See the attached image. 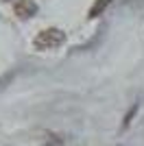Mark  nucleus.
Instances as JSON below:
<instances>
[{"label":"nucleus","mask_w":144,"mask_h":146,"mask_svg":"<svg viewBox=\"0 0 144 146\" xmlns=\"http://www.w3.org/2000/svg\"><path fill=\"white\" fill-rule=\"evenodd\" d=\"M63 42H66V33L61 29L50 26V29H44L37 33L35 39H33V46L37 50H55L59 46H63Z\"/></svg>","instance_id":"1"},{"label":"nucleus","mask_w":144,"mask_h":146,"mask_svg":"<svg viewBox=\"0 0 144 146\" xmlns=\"http://www.w3.org/2000/svg\"><path fill=\"white\" fill-rule=\"evenodd\" d=\"M13 11H15L18 18L29 20V18H33V15L37 13V2H35V0H15Z\"/></svg>","instance_id":"2"},{"label":"nucleus","mask_w":144,"mask_h":146,"mask_svg":"<svg viewBox=\"0 0 144 146\" xmlns=\"http://www.w3.org/2000/svg\"><path fill=\"white\" fill-rule=\"evenodd\" d=\"M111 2H114V0H94V5L90 7V13H87V18L94 20V18H98V15H103V13H105V9H107Z\"/></svg>","instance_id":"3"},{"label":"nucleus","mask_w":144,"mask_h":146,"mask_svg":"<svg viewBox=\"0 0 144 146\" xmlns=\"http://www.w3.org/2000/svg\"><path fill=\"white\" fill-rule=\"evenodd\" d=\"M138 107H140V103H135L131 107V109L127 111V116H125V120H122V129H129V124H131V120L135 118V113H138Z\"/></svg>","instance_id":"4"}]
</instances>
